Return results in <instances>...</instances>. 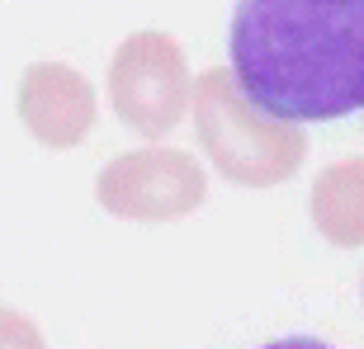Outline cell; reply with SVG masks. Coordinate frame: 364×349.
Here are the masks:
<instances>
[{
    "instance_id": "1",
    "label": "cell",
    "mask_w": 364,
    "mask_h": 349,
    "mask_svg": "<svg viewBox=\"0 0 364 349\" xmlns=\"http://www.w3.org/2000/svg\"><path fill=\"white\" fill-rule=\"evenodd\" d=\"M228 57L237 90L265 118L364 113V0H237Z\"/></svg>"
},
{
    "instance_id": "2",
    "label": "cell",
    "mask_w": 364,
    "mask_h": 349,
    "mask_svg": "<svg viewBox=\"0 0 364 349\" xmlns=\"http://www.w3.org/2000/svg\"><path fill=\"white\" fill-rule=\"evenodd\" d=\"M114 104L133 128L161 133L176 123L180 104V57L156 33H142L114 57Z\"/></svg>"
},
{
    "instance_id": "3",
    "label": "cell",
    "mask_w": 364,
    "mask_h": 349,
    "mask_svg": "<svg viewBox=\"0 0 364 349\" xmlns=\"http://www.w3.org/2000/svg\"><path fill=\"white\" fill-rule=\"evenodd\" d=\"M19 118L48 147H76L95 123L90 85L71 67H57V62L28 67L24 85H19Z\"/></svg>"
},
{
    "instance_id": "4",
    "label": "cell",
    "mask_w": 364,
    "mask_h": 349,
    "mask_svg": "<svg viewBox=\"0 0 364 349\" xmlns=\"http://www.w3.org/2000/svg\"><path fill=\"white\" fill-rule=\"evenodd\" d=\"M189 184V170L185 161L176 156H128V161H114L105 174H100V199L105 208L114 213H128V217H156V213H176L185 208L180 194L171 189H185Z\"/></svg>"
}]
</instances>
